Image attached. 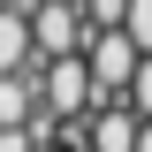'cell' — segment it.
I'll return each mask as SVG.
<instances>
[{
  "label": "cell",
  "mask_w": 152,
  "mask_h": 152,
  "mask_svg": "<svg viewBox=\"0 0 152 152\" xmlns=\"http://www.w3.org/2000/svg\"><path fill=\"white\" fill-rule=\"evenodd\" d=\"M84 69H91V84H99V107H114V99H129L145 53H137L129 31H91V38H84Z\"/></svg>",
  "instance_id": "cell-1"
},
{
  "label": "cell",
  "mask_w": 152,
  "mask_h": 152,
  "mask_svg": "<svg viewBox=\"0 0 152 152\" xmlns=\"http://www.w3.org/2000/svg\"><path fill=\"white\" fill-rule=\"evenodd\" d=\"M38 99H46V114H53V122H91L99 84H91V69H84V53L46 61V69H38Z\"/></svg>",
  "instance_id": "cell-2"
},
{
  "label": "cell",
  "mask_w": 152,
  "mask_h": 152,
  "mask_svg": "<svg viewBox=\"0 0 152 152\" xmlns=\"http://www.w3.org/2000/svg\"><path fill=\"white\" fill-rule=\"evenodd\" d=\"M84 38H91V23H84V8H76V0H38V8H31V46H38V69H46V61L84 53Z\"/></svg>",
  "instance_id": "cell-3"
},
{
  "label": "cell",
  "mask_w": 152,
  "mask_h": 152,
  "mask_svg": "<svg viewBox=\"0 0 152 152\" xmlns=\"http://www.w3.org/2000/svg\"><path fill=\"white\" fill-rule=\"evenodd\" d=\"M84 129H91V152H137V129L145 122L129 114V99H114V107H91Z\"/></svg>",
  "instance_id": "cell-4"
},
{
  "label": "cell",
  "mask_w": 152,
  "mask_h": 152,
  "mask_svg": "<svg viewBox=\"0 0 152 152\" xmlns=\"http://www.w3.org/2000/svg\"><path fill=\"white\" fill-rule=\"evenodd\" d=\"M38 114H46V99H38V69L0 76V129H31Z\"/></svg>",
  "instance_id": "cell-5"
},
{
  "label": "cell",
  "mask_w": 152,
  "mask_h": 152,
  "mask_svg": "<svg viewBox=\"0 0 152 152\" xmlns=\"http://www.w3.org/2000/svg\"><path fill=\"white\" fill-rule=\"evenodd\" d=\"M23 69H38L31 15H23V8H0V76H23Z\"/></svg>",
  "instance_id": "cell-6"
},
{
  "label": "cell",
  "mask_w": 152,
  "mask_h": 152,
  "mask_svg": "<svg viewBox=\"0 0 152 152\" xmlns=\"http://www.w3.org/2000/svg\"><path fill=\"white\" fill-rule=\"evenodd\" d=\"M76 8H84L91 31H122V23H129V0H76Z\"/></svg>",
  "instance_id": "cell-7"
},
{
  "label": "cell",
  "mask_w": 152,
  "mask_h": 152,
  "mask_svg": "<svg viewBox=\"0 0 152 152\" xmlns=\"http://www.w3.org/2000/svg\"><path fill=\"white\" fill-rule=\"evenodd\" d=\"M122 31L137 38V53H152V0H129V23Z\"/></svg>",
  "instance_id": "cell-8"
},
{
  "label": "cell",
  "mask_w": 152,
  "mask_h": 152,
  "mask_svg": "<svg viewBox=\"0 0 152 152\" xmlns=\"http://www.w3.org/2000/svg\"><path fill=\"white\" fill-rule=\"evenodd\" d=\"M129 114L152 122V53H145V69H137V84H129Z\"/></svg>",
  "instance_id": "cell-9"
},
{
  "label": "cell",
  "mask_w": 152,
  "mask_h": 152,
  "mask_svg": "<svg viewBox=\"0 0 152 152\" xmlns=\"http://www.w3.org/2000/svg\"><path fill=\"white\" fill-rule=\"evenodd\" d=\"M0 152H38V122L31 129H0Z\"/></svg>",
  "instance_id": "cell-10"
},
{
  "label": "cell",
  "mask_w": 152,
  "mask_h": 152,
  "mask_svg": "<svg viewBox=\"0 0 152 152\" xmlns=\"http://www.w3.org/2000/svg\"><path fill=\"white\" fill-rule=\"evenodd\" d=\"M137 152H152V122H145V129H137Z\"/></svg>",
  "instance_id": "cell-11"
},
{
  "label": "cell",
  "mask_w": 152,
  "mask_h": 152,
  "mask_svg": "<svg viewBox=\"0 0 152 152\" xmlns=\"http://www.w3.org/2000/svg\"><path fill=\"white\" fill-rule=\"evenodd\" d=\"M0 8H31V0H0Z\"/></svg>",
  "instance_id": "cell-12"
},
{
  "label": "cell",
  "mask_w": 152,
  "mask_h": 152,
  "mask_svg": "<svg viewBox=\"0 0 152 152\" xmlns=\"http://www.w3.org/2000/svg\"><path fill=\"white\" fill-rule=\"evenodd\" d=\"M31 8H38V0H31ZM31 8H23V15H31Z\"/></svg>",
  "instance_id": "cell-13"
}]
</instances>
